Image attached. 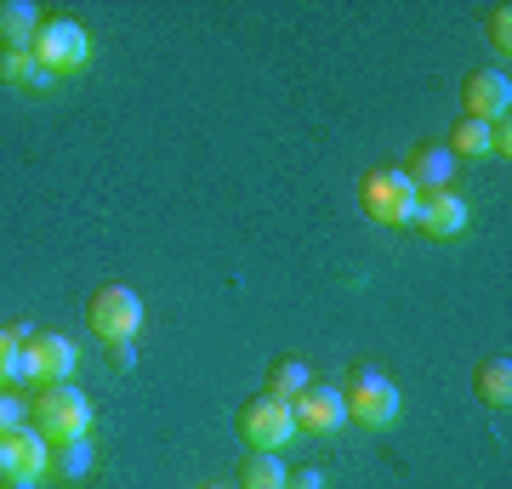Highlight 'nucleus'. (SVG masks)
<instances>
[{
  "label": "nucleus",
  "mask_w": 512,
  "mask_h": 489,
  "mask_svg": "<svg viewBox=\"0 0 512 489\" xmlns=\"http://www.w3.org/2000/svg\"><path fill=\"white\" fill-rule=\"evenodd\" d=\"M23 381V347L0 330V387H18Z\"/></svg>",
  "instance_id": "obj_21"
},
{
  "label": "nucleus",
  "mask_w": 512,
  "mask_h": 489,
  "mask_svg": "<svg viewBox=\"0 0 512 489\" xmlns=\"http://www.w3.org/2000/svg\"><path fill=\"white\" fill-rule=\"evenodd\" d=\"M461 109H467V120H507L512 109V80L507 69H478L467 74V86H461Z\"/></svg>",
  "instance_id": "obj_11"
},
{
  "label": "nucleus",
  "mask_w": 512,
  "mask_h": 489,
  "mask_svg": "<svg viewBox=\"0 0 512 489\" xmlns=\"http://www.w3.org/2000/svg\"><path fill=\"white\" fill-rule=\"evenodd\" d=\"M285 478H291V467L268 450H251L239 467V489H285Z\"/></svg>",
  "instance_id": "obj_18"
},
{
  "label": "nucleus",
  "mask_w": 512,
  "mask_h": 489,
  "mask_svg": "<svg viewBox=\"0 0 512 489\" xmlns=\"http://www.w3.org/2000/svg\"><path fill=\"white\" fill-rule=\"evenodd\" d=\"M23 421H29V399H18L12 387H0V433H12Z\"/></svg>",
  "instance_id": "obj_22"
},
{
  "label": "nucleus",
  "mask_w": 512,
  "mask_h": 489,
  "mask_svg": "<svg viewBox=\"0 0 512 489\" xmlns=\"http://www.w3.org/2000/svg\"><path fill=\"white\" fill-rule=\"evenodd\" d=\"M29 52H35V63L46 74H74V69L92 63V35L74 18H46L35 29V46H29Z\"/></svg>",
  "instance_id": "obj_6"
},
{
  "label": "nucleus",
  "mask_w": 512,
  "mask_h": 489,
  "mask_svg": "<svg viewBox=\"0 0 512 489\" xmlns=\"http://www.w3.org/2000/svg\"><path fill=\"white\" fill-rule=\"evenodd\" d=\"M291 421L296 433L308 438H330L336 427H348V404H342V387H325V381H308L291 399Z\"/></svg>",
  "instance_id": "obj_9"
},
{
  "label": "nucleus",
  "mask_w": 512,
  "mask_h": 489,
  "mask_svg": "<svg viewBox=\"0 0 512 489\" xmlns=\"http://www.w3.org/2000/svg\"><path fill=\"white\" fill-rule=\"evenodd\" d=\"M404 177H410V188L416 194H439V188H450L456 182V154L444 143H416L410 148V160L399 165Z\"/></svg>",
  "instance_id": "obj_12"
},
{
  "label": "nucleus",
  "mask_w": 512,
  "mask_h": 489,
  "mask_svg": "<svg viewBox=\"0 0 512 489\" xmlns=\"http://www.w3.org/2000/svg\"><path fill=\"white\" fill-rule=\"evenodd\" d=\"M74 353L69 336H57V330H35L29 342H23V381H35V387H57V381H74Z\"/></svg>",
  "instance_id": "obj_8"
},
{
  "label": "nucleus",
  "mask_w": 512,
  "mask_h": 489,
  "mask_svg": "<svg viewBox=\"0 0 512 489\" xmlns=\"http://www.w3.org/2000/svg\"><path fill=\"white\" fill-rule=\"evenodd\" d=\"M359 205H365L370 222H382V228H416V205L421 194L410 188L399 165H376L359 177Z\"/></svg>",
  "instance_id": "obj_2"
},
{
  "label": "nucleus",
  "mask_w": 512,
  "mask_h": 489,
  "mask_svg": "<svg viewBox=\"0 0 512 489\" xmlns=\"http://www.w3.org/2000/svg\"><path fill=\"white\" fill-rule=\"evenodd\" d=\"M490 154H501V160L512 154V131H507V120H495V126H490Z\"/></svg>",
  "instance_id": "obj_24"
},
{
  "label": "nucleus",
  "mask_w": 512,
  "mask_h": 489,
  "mask_svg": "<svg viewBox=\"0 0 512 489\" xmlns=\"http://www.w3.org/2000/svg\"><path fill=\"white\" fill-rule=\"evenodd\" d=\"M97 472V450H92V438H69V444H52V455H46V478L52 484H86Z\"/></svg>",
  "instance_id": "obj_13"
},
{
  "label": "nucleus",
  "mask_w": 512,
  "mask_h": 489,
  "mask_svg": "<svg viewBox=\"0 0 512 489\" xmlns=\"http://www.w3.org/2000/svg\"><path fill=\"white\" fill-rule=\"evenodd\" d=\"M416 228L427 239H439V245H450V239H461L467 228H473V205L461 200L456 188H439V194H421L416 205Z\"/></svg>",
  "instance_id": "obj_10"
},
{
  "label": "nucleus",
  "mask_w": 512,
  "mask_h": 489,
  "mask_svg": "<svg viewBox=\"0 0 512 489\" xmlns=\"http://www.w3.org/2000/svg\"><path fill=\"white\" fill-rule=\"evenodd\" d=\"M131 359H137V342H114V347H109V364H114V370H131Z\"/></svg>",
  "instance_id": "obj_25"
},
{
  "label": "nucleus",
  "mask_w": 512,
  "mask_h": 489,
  "mask_svg": "<svg viewBox=\"0 0 512 489\" xmlns=\"http://www.w3.org/2000/svg\"><path fill=\"white\" fill-rule=\"evenodd\" d=\"M342 404H348V421H359V427H370V433L399 421V387H393L382 370H370V364H359V370L348 376Z\"/></svg>",
  "instance_id": "obj_4"
},
{
  "label": "nucleus",
  "mask_w": 512,
  "mask_h": 489,
  "mask_svg": "<svg viewBox=\"0 0 512 489\" xmlns=\"http://www.w3.org/2000/svg\"><path fill=\"white\" fill-rule=\"evenodd\" d=\"M0 86L12 91H29V97H40V91L57 86V74H46L35 63V52H0Z\"/></svg>",
  "instance_id": "obj_15"
},
{
  "label": "nucleus",
  "mask_w": 512,
  "mask_h": 489,
  "mask_svg": "<svg viewBox=\"0 0 512 489\" xmlns=\"http://www.w3.org/2000/svg\"><path fill=\"white\" fill-rule=\"evenodd\" d=\"M40 29V12L29 0H0V52H29Z\"/></svg>",
  "instance_id": "obj_14"
},
{
  "label": "nucleus",
  "mask_w": 512,
  "mask_h": 489,
  "mask_svg": "<svg viewBox=\"0 0 512 489\" xmlns=\"http://www.w3.org/2000/svg\"><path fill=\"white\" fill-rule=\"evenodd\" d=\"M86 325L103 347L114 342H137V330H143V296L126 285H103L92 290V302H86Z\"/></svg>",
  "instance_id": "obj_3"
},
{
  "label": "nucleus",
  "mask_w": 512,
  "mask_h": 489,
  "mask_svg": "<svg viewBox=\"0 0 512 489\" xmlns=\"http://www.w3.org/2000/svg\"><path fill=\"white\" fill-rule=\"evenodd\" d=\"M239 438L251 444V450H268L279 455L285 444L296 438V421H291V399H274V393H256V399L239 404Z\"/></svg>",
  "instance_id": "obj_5"
},
{
  "label": "nucleus",
  "mask_w": 512,
  "mask_h": 489,
  "mask_svg": "<svg viewBox=\"0 0 512 489\" xmlns=\"http://www.w3.org/2000/svg\"><path fill=\"white\" fill-rule=\"evenodd\" d=\"M285 489H325V472L319 467H296L291 478H285Z\"/></svg>",
  "instance_id": "obj_23"
},
{
  "label": "nucleus",
  "mask_w": 512,
  "mask_h": 489,
  "mask_svg": "<svg viewBox=\"0 0 512 489\" xmlns=\"http://www.w3.org/2000/svg\"><path fill=\"white\" fill-rule=\"evenodd\" d=\"M205 489H228V484H205Z\"/></svg>",
  "instance_id": "obj_26"
},
{
  "label": "nucleus",
  "mask_w": 512,
  "mask_h": 489,
  "mask_svg": "<svg viewBox=\"0 0 512 489\" xmlns=\"http://www.w3.org/2000/svg\"><path fill=\"white\" fill-rule=\"evenodd\" d=\"M308 381H313V370L302 359H274V364H268V387H262V393H274V399H296Z\"/></svg>",
  "instance_id": "obj_19"
},
{
  "label": "nucleus",
  "mask_w": 512,
  "mask_h": 489,
  "mask_svg": "<svg viewBox=\"0 0 512 489\" xmlns=\"http://www.w3.org/2000/svg\"><path fill=\"white\" fill-rule=\"evenodd\" d=\"M484 40H490L501 57L512 52V12H507V6H490V18H484Z\"/></svg>",
  "instance_id": "obj_20"
},
{
  "label": "nucleus",
  "mask_w": 512,
  "mask_h": 489,
  "mask_svg": "<svg viewBox=\"0 0 512 489\" xmlns=\"http://www.w3.org/2000/svg\"><path fill=\"white\" fill-rule=\"evenodd\" d=\"M29 427H35L46 444H69V438H92V399L74 387V381H57V387H35L29 399Z\"/></svg>",
  "instance_id": "obj_1"
},
{
  "label": "nucleus",
  "mask_w": 512,
  "mask_h": 489,
  "mask_svg": "<svg viewBox=\"0 0 512 489\" xmlns=\"http://www.w3.org/2000/svg\"><path fill=\"white\" fill-rule=\"evenodd\" d=\"M46 455H52V444L23 421V427H12V433H0V484L6 489H40L46 484Z\"/></svg>",
  "instance_id": "obj_7"
},
{
  "label": "nucleus",
  "mask_w": 512,
  "mask_h": 489,
  "mask_svg": "<svg viewBox=\"0 0 512 489\" xmlns=\"http://www.w3.org/2000/svg\"><path fill=\"white\" fill-rule=\"evenodd\" d=\"M444 148L456 160H490V120H467L461 114L456 126H450V137H444Z\"/></svg>",
  "instance_id": "obj_17"
},
{
  "label": "nucleus",
  "mask_w": 512,
  "mask_h": 489,
  "mask_svg": "<svg viewBox=\"0 0 512 489\" xmlns=\"http://www.w3.org/2000/svg\"><path fill=\"white\" fill-rule=\"evenodd\" d=\"M473 393L490 404V410H507L512 404V364L507 359H484L478 376H473Z\"/></svg>",
  "instance_id": "obj_16"
}]
</instances>
